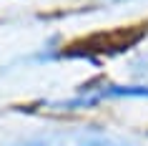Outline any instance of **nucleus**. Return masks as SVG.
I'll return each mask as SVG.
<instances>
[{
	"label": "nucleus",
	"mask_w": 148,
	"mask_h": 146,
	"mask_svg": "<svg viewBox=\"0 0 148 146\" xmlns=\"http://www.w3.org/2000/svg\"><path fill=\"white\" fill-rule=\"evenodd\" d=\"M121 98H148V83H103L95 91L86 96H75V98H63L48 103L50 108H60V111H78V108H93L101 101H121Z\"/></svg>",
	"instance_id": "f257e3e1"
},
{
	"label": "nucleus",
	"mask_w": 148,
	"mask_h": 146,
	"mask_svg": "<svg viewBox=\"0 0 148 146\" xmlns=\"http://www.w3.org/2000/svg\"><path fill=\"white\" fill-rule=\"evenodd\" d=\"M35 146V144H30ZM83 146H125V144H113V141H106V138H93V141H86Z\"/></svg>",
	"instance_id": "f03ea898"
}]
</instances>
